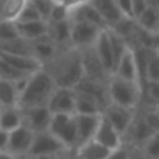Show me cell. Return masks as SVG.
<instances>
[{"label":"cell","mask_w":159,"mask_h":159,"mask_svg":"<svg viewBox=\"0 0 159 159\" xmlns=\"http://www.w3.org/2000/svg\"><path fill=\"white\" fill-rule=\"evenodd\" d=\"M28 159V158H25ZM36 159H74L73 154H61V155H55V157H48V158H36Z\"/></svg>","instance_id":"obj_43"},{"label":"cell","mask_w":159,"mask_h":159,"mask_svg":"<svg viewBox=\"0 0 159 159\" xmlns=\"http://www.w3.org/2000/svg\"><path fill=\"white\" fill-rule=\"evenodd\" d=\"M71 22V27H70V46H73L77 50H82L93 46L99 34L103 31L92 24H87V22Z\"/></svg>","instance_id":"obj_7"},{"label":"cell","mask_w":159,"mask_h":159,"mask_svg":"<svg viewBox=\"0 0 159 159\" xmlns=\"http://www.w3.org/2000/svg\"><path fill=\"white\" fill-rule=\"evenodd\" d=\"M69 20L70 21H78V22H87L92 24L101 30H106V24L102 20V17L98 14V11L91 6L89 2L78 4L73 8H69Z\"/></svg>","instance_id":"obj_13"},{"label":"cell","mask_w":159,"mask_h":159,"mask_svg":"<svg viewBox=\"0 0 159 159\" xmlns=\"http://www.w3.org/2000/svg\"><path fill=\"white\" fill-rule=\"evenodd\" d=\"M0 52L3 53H8V55H17V56H28V57H34V52H32V45L30 41L25 39L17 38L11 39V41L3 42L0 43Z\"/></svg>","instance_id":"obj_26"},{"label":"cell","mask_w":159,"mask_h":159,"mask_svg":"<svg viewBox=\"0 0 159 159\" xmlns=\"http://www.w3.org/2000/svg\"><path fill=\"white\" fill-rule=\"evenodd\" d=\"M22 126V115L18 107H3L0 109V129L10 133Z\"/></svg>","instance_id":"obj_28"},{"label":"cell","mask_w":159,"mask_h":159,"mask_svg":"<svg viewBox=\"0 0 159 159\" xmlns=\"http://www.w3.org/2000/svg\"><path fill=\"white\" fill-rule=\"evenodd\" d=\"M155 134H159V130L152 127L148 123V120L144 117L143 113L135 109L134 117H133L127 131L123 134V143L127 144V145L138 148Z\"/></svg>","instance_id":"obj_6"},{"label":"cell","mask_w":159,"mask_h":159,"mask_svg":"<svg viewBox=\"0 0 159 159\" xmlns=\"http://www.w3.org/2000/svg\"><path fill=\"white\" fill-rule=\"evenodd\" d=\"M42 69L59 88H74L84 77L80 52L70 45L57 48L55 56Z\"/></svg>","instance_id":"obj_1"},{"label":"cell","mask_w":159,"mask_h":159,"mask_svg":"<svg viewBox=\"0 0 159 159\" xmlns=\"http://www.w3.org/2000/svg\"><path fill=\"white\" fill-rule=\"evenodd\" d=\"M116 4H117L119 10L121 11L124 17H129V18H133L131 14V0H116Z\"/></svg>","instance_id":"obj_39"},{"label":"cell","mask_w":159,"mask_h":159,"mask_svg":"<svg viewBox=\"0 0 159 159\" xmlns=\"http://www.w3.org/2000/svg\"><path fill=\"white\" fill-rule=\"evenodd\" d=\"M28 75L24 73L16 70L14 67H11L8 63H6L4 60L0 59V80H6V81H11V82H17L21 80L27 78Z\"/></svg>","instance_id":"obj_33"},{"label":"cell","mask_w":159,"mask_h":159,"mask_svg":"<svg viewBox=\"0 0 159 159\" xmlns=\"http://www.w3.org/2000/svg\"><path fill=\"white\" fill-rule=\"evenodd\" d=\"M109 152V149L96 143L95 140H89L78 145L73 152V157L74 159H106Z\"/></svg>","instance_id":"obj_21"},{"label":"cell","mask_w":159,"mask_h":159,"mask_svg":"<svg viewBox=\"0 0 159 159\" xmlns=\"http://www.w3.org/2000/svg\"><path fill=\"white\" fill-rule=\"evenodd\" d=\"M93 49H95L96 56L99 57V60H101L102 66L105 67V70L107 71V74L112 75L113 70H115V60H113V55H112V49H110L106 30H103L99 34L98 39H96L95 45H93Z\"/></svg>","instance_id":"obj_18"},{"label":"cell","mask_w":159,"mask_h":159,"mask_svg":"<svg viewBox=\"0 0 159 159\" xmlns=\"http://www.w3.org/2000/svg\"><path fill=\"white\" fill-rule=\"evenodd\" d=\"M106 159H133V148L123 143L119 148L110 151Z\"/></svg>","instance_id":"obj_38"},{"label":"cell","mask_w":159,"mask_h":159,"mask_svg":"<svg viewBox=\"0 0 159 159\" xmlns=\"http://www.w3.org/2000/svg\"><path fill=\"white\" fill-rule=\"evenodd\" d=\"M92 140H95L96 143L103 145L105 148H107L109 151H113V149L119 148V147L123 144L121 135L102 117V115H101V120H99V124H98V129H96L95 135H93Z\"/></svg>","instance_id":"obj_14"},{"label":"cell","mask_w":159,"mask_h":159,"mask_svg":"<svg viewBox=\"0 0 159 159\" xmlns=\"http://www.w3.org/2000/svg\"><path fill=\"white\" fill-rule=\"evenodd\" d=\"M148 7L145 0H131V14H133V18L141 14L145 8Z\"/></svg>","instance_id":"obj_40"},{"label":"cell","mask_w":159,"mask_h":159,"mask_svg":"<svg viewBox=\"0 0 159 159\" xmlns=\"http://www.w3.org/2000/svg\"><path fill=\"white\" fill-rule=\"evenodd\" d=\"M0 159H17V158L13 157V155L7 151H0Z\"/></svg>","instance_id":"obj_44"},{"label":"cell","mask_w":159,"mask_h":159,"mask_svg":"<svg viewBox=\"0 0 159 159\" xmlns=\"http://www.w3.org/2000/svg\"><path fill=\"white\" fill-rule=\"evenodd\" d=\"M115 77L127 80V81H134L138 82V73H137V64H135V57L134 53L130 48H127L126 52L123 53L119 61L116 63V67L113 70ZM140 84V82H138Z\"/></svg>","instance_id":"obj_16"},{"label":"cell","mask_w":159,"mask_h":159,"mask_svg":"<svg viewBox=\"0 0 159 159\" xmlns=\"http://www.w3.org/2000/svg\"><path fill=\"white\" fill-rule=\"evenodd\" d=\"M38 20H41V17H39L36 8L34 7L31 0H27V3H25L24 7H22V10L20 11L16 22H31V21H38Z\"/></svg>","instance_id":"obj_34"},{"label":"cell","mask_w":159,"mask_h":159,"mask_svg":"<svg viewBox=\"0 0 159 159\" xmlns=\"http://www.w3.org/2000/svg\"><path fill=\"white\" fill-rule=\"evenodd\" d=\"M18 34L16 30V24L10 21H0V43L3 42L11 41V39L17 38Z\"/></svg>","instance_id":"obj_36"},{"label":"cell","mask_w":159,"mask_h":159,"mask_svg":"<svg viewBox=\"0 0 159 159\" xmlns=\"http://www.w3.org/2000/svg\"><path fill=\"white\" fill-rule=\"evenodd\" d=\"M64 20H69V7L64 6L63 3H55L46 22H57L64 21Z\"/></svg>","instance_id":"obj_35"},{"label":"cell","mask_w":159,"mask_h":159,"mask_svg":"<svg viewBox=\"0 0 159 159\" xmlns=\"http://www.w3.org/2000/svg\"><path fill=\"white\" fill-rule=\"evenodd\" d=\"M31 45H32L34 57H35L42 66H43L46 61H49L50 59L55 56L56 50H57V46H56L52 39L49 38L48 32L45 34V35L31 41Z\"/></svg>","instance_id":"obj_20"},{"label":"cell","mask_w":159,"mask_h":159,"mask_svg":"<svg viewBox=\"0 0 159 159\" xmlns=\"http://www.w3.org/2000/svg\"><path fill=\"white\" fill-rule=\"evenodd\" d=\"M46 107L52 115H74L75 92L73 88L56 87L52 92Z\"/></svg>","instance_id":"obj_9"},{"label":"cell","mask_w":159,"mask_h":159,"mask_svg":"<svg viewBox=\"0 0 159 159\" xmlns=\"http://www.w3.org/2000/svg\"><path fill=\"white\" fill-rule=\"evenodd\" d=\"M134 21L141 30L147 31V32H149V34H158V30H159V8L148 6L143 13L138 14V16L135 17Z\"/></svg>","instance_id":"obj_25"},{"label":"cell","mask_w":159,"mask_h":159,"mask_svg":"<svg viewBox=\"0 0 159 159\" xmlns=\"http://www.w3.org/2000/svg\"><path fill=\"white\" fill-rule=\"evenodd\" d=\"M14 24H16V30L20 38L30 42L48 32V22L43 20L31 22H14Z\"/></svg>","instance_id":"obj_23"},{"label":"cell","mask_w":159,"mask_h":159,"mask_svg":"<svg viewBox=\"0 0 159 159\" xmlns=\"http://www.w3.org/2000/svg\"><path fill=\"white\" fill-rule=\"evenodd\" d=\"M137 149L143 159H159V134L152 135Z\"/></svg>","instance_id":"obj_32"},{"label":"cell","mask_w":159,"mask_h":159,"mask_svg":"<svg viewBox=\"0 0 159 159\" xmlns=\"http://www.w3.org/2000/svg\"><path fill=\"white\" fill-rule=\"evenodd\" d=\"M70 20L57 22H48V35L57 48L70 45Z\"/></svg>","instance_id":"obj_22"},{"label":"cell","mask_w":159,"mask_h":159,"mask_svg":"<svg viewBox=\"0 0 159 159\" xmlns=\"http://www.w3.org/2000/svg\"><path fill=\"white\" fill-rule=\"evenodd\" d=\"M75 107L74 115H101L102 107L93 96L85 92L75 91Z\"/></svg>","instance_id":"obj_24"},{"label":"cell","mask_w":159,"mask_h":159,"mask_svg":"<svg viewBox=\"0 0 159 159\" xmlns=\"http://www.w3.org/2000/svg\"><path fill=\"white\" fill-rule=\"evenodd\" d=\"M27 0H0V21L16 22Z\"/></svg>","instance_id":"obj_29"},{"label":"cell","mask_w":159,"mask_h":159,"mask_svg":"<svg viewBox=\"0 0 159 159\" xmlns=\"http://www.w3.org/2000/svg\"><path fill=\"white\" fill-rule=\"evenodd\" d=\"M32 138H34V133L28 127H25L24 124L17 127L13 131L8 133L7 152H10L17 159H24L27 157L28 151H30Z\"/></svg>","instance_id":"obj_11"},{"label":"cell","mask_w":159,"mask_h":159,"mask_svg":"<svg viewBox=\"0 0 159 159\" xmlns=\"http://www.w3.org/2000/svg\"><path fill=\"white\" fill-rule=\"evenodd\" d=\"M75 129H77L78 145L92 140L98 129L101 115H74Z\"/></svg>","instance_id":"obj_15"},{"label":"cell","mask_w":159,"mask_h":159,"mask_svg":"<svg viewBox=\"0 0 159 159\" xmlns=\"http://www.w3.org/2000/svg\"><path fill=\"white\" fill-rule=\"evenodd\" d=\"M101 115L123 138V134L127 131L133 117H134L135 110L127 109V107L119 106V105L115 103H109L105 106V109L102 110Z\"/></svg>","instance_id":"obj_10"},{"label":"cell","mask_w":159,"mask_h":159,"mask_svg":"<svg viewBox=\"0 0 159 159\" xmlns=\"http://www.w3.org/2000/svg\"><path fill=\"white\" fill-rule=\"evenodd\" d=\"M31 3H32L34 7L36 8V11H38L41 20L48 21V18H49L50 11H52L55 3H52L50 0H31Z\"/></svg>","instance_id":"obj_37"},{"label":"cell","mask_w":159,"mask_h":159,"mask_svg":"<svg viewBox=\"0 0 159 159\" xmlns=\"http://www.w3.org/2000/svg\"><path fill=\"white\" fill-rule=\"evenodd\" d=\"M61 154H73V152H70L49 131H42V133H35L34 134L32 144H31L30 151H28L25 158L36 159V158L55 157V155H61Z\"/></svg>","instance_id":"obj_5"},{"label":"cell","mask_w":159,"mask_h":159,"mask_svg":"<svg viewBox=\"0 0 159 159\" xmlns=\"http://www.w3.org/2000/svg\"><path fill=\"white\" fill-rule=\"evenodd\" d=\"M144 80H145V82L147 81L159 82V55H158V50L149 52L148 59H147V64H145ZM145 82H144V84H145Z\"/></svg>","instance_id":"obj_30"},{"label":"cell","mask_w":159,"mask_h":159,"mask_svg":"<svg viewBox=\"0 0 159 159\" xmlns=\"http://www.w3.org/2000/svg\"><path fill=\"white\" fill-rule=\"evenodd\" d=\"M87 2H89V0H63V4L67 6L69 8H73V7H75V6L87 3Z\"/></svg>","instance_id":"obj_42"},{"label":"cell","mask_w":159,"mask_h":159,"mask_svg":"<svg viewBox=\"0 0 159 159\" xmlns=\"http://www.w3.org/2000/svg\"><path fill=\"white\" fill-rule=\"evenodd\" d=\"M0 59L8 63L16 70L24 73L27 75H31L32 73L38 71L42 69V64L36 60L35 57H28V56H17V55H8V53L0 52Z\"/></svg>","instance_id":"obj_19"},{"label":"cell","mask_w":159,"mask_h":159,"mask_svg":"<svg viewBox=\"0 0 159 159\" xmlns=\"http://www.w3.org/2000/svg\"><path fill=\"white\" fill-rule=\"evenodd\" d=\"M22 115V124L25 127L35 133L48 131L52 119V113L49 112L46 106H35L27 107V109H20Z\"/></svg>","instance_id":"obj_12"},{"label":"cell","mask_w":159,"mask_h":159,"mask_svg":"<svg viewBox=\"0 0 159 159\" xmlns=\"http://www.w3.org/2000/svg\"><path fill=\"white\" fill-rule=\"evenodd\" d=\"M106 32H107V38H109V43H110V49H112V55H113V60H115V67L116 63L119 61V59L123 56V53L126 52L127 43L115 32L113 30L110 28H106Z\"/></svg>","instance_id":"obj_31"},{"label":"cell","mask_w":159,"mask_h":159,"mask_svg":"<svg viewBox=\"0 0 159 159\" xmlns=\"http://www.w3.org/2000/svg\"><path fill=\"white\" fill-rule=\"evenodd\" d=\"M147 4L151 6V7H157L159 8V0H145Z\"/></svg>","instance_id":"obj_45"},{"label":"cell","mask_w":159,"mask_h":159,"mask_svg":"<svg viewBox=\"0 0 159 159\" xmlns=\"http://www.w3.org/2000/svg\"><path fill=\"white\" fill-rule=\"evenodd\" d=\"M7 140L8 133L0 129V151H7Z\"/></svg>","instance_id":"obj_41"},{"label":"cell","mask_w":159,"mask_h":159,"mask_svg":"<svg viewBox=\"0 0 159 159\" xmlns=\"http://www.w3.org/2000/svg\"><path fill=\"white\" fill-rule=\"evenodd\" d=\"M55 88V82L43 69L32 73L31 75H28L24 88L20 92L17 107L27 109L35 106H46Z\"/></svg>","instance_id":"obj_2"},{"label":"cell","mask_w":159,"mask_h":159,"mask_svg":"<svg viewBox=\"0 0 159 159\" xmlns=\"http://www.w3.org/2000/svg\"><path fill=\"white\" fill-rule=\"evenodd\" d=\"M89 3L102 17L107 28H112L121 18H124V16L116 4V0H89Z\"/></svg>","instance_id":"obj_17"},{"label":"cell","mask_w":159,"mask_h":159,"mask_svg":"<svg viewBox=\"0 0 159 159\" xmlns=\"http://www.w3.org/2000/svg\"><path fill=\"white\" fill-rule=\"evenodd\" d=\"M52 3H63V0H50Z\"/></svg>","instance_id":"obj_46"},{"label":"cell","mask_w":159,"mask_h":159,"mask_svg":"<svg viewBox=\"0 0 159 159\" xmlns=\"http://www.w3.org/2000/svg\"><path fill=\"white\" fill-rule=\"evenodd\" d=\"M110 103L135 110L141 101V87L138 82L110 75L106 82Z\"/></svg>","instance_id":"obj_3"},{"label":"cell","mask_w":159,"mask_h":159,"mask_svg":"<svg viewBox=\"0 0 159 159\" xmlns=\"http://www.w3.org/2000/svg\"><path fill=\"white\" fill-rule=\"evenodd\" d=\"M20 91L16 82L0 80V109L3 107H16L18 103Z\"/></svg>","instance_id":"obj_27"},{"label":"cell","mask_w":159,"mask_h":159,"mask_svg":"<svg viewBox=\"0 0 159 159\" xmlns=\"http://www.w3.org/2000/svg\"><path fill=\"white\" fill-rule=\"evenodd\" d=\"M80 57H81V67H82V74L85 78L92 80V81L105 82L106 84L110 75L102 66L99 57L96 56L93 46L87 48V49L78 50Z\"/></svg>","instance_id":"obj_8"},{"label":"cell","mask_w":159,"mask_h":159,"mask_svg":"<svg viewBox=\"0 0 159 159\" xmlns=\"http://www.w3.org/2000/svg\"><path fill=\"white\" fill-rule=\"evenodd\" d=\"M48 131L53 134L70 152L78 147L74 115H52Z\"/></svg>","instance_id":"obj_4"}]
</instances>
